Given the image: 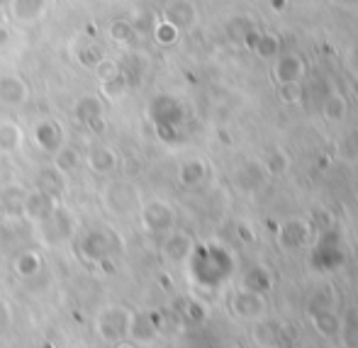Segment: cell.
Listing matches in <instances>:
<instances>
[{
  "label": "cell",
  "instance_id": "ffe728a7",
  "mask_svg": "<svg viewBox=\"0 0 358 348\" xmlns=\"http://www.w3.org/2000/svg\"><path fill=\"white\" fill-rule=\"evenodd\" d=\"M120 348H127V346H122V344H120Z\"/></svg>",
  "mask_w": 358,
  "mask_h": 348
},
{
  "label": "cell",
  "instance_id": "9c48e42d",
  "mask_svg": "<svg viewBox=\"0 0 358 348\" xmlns=\"http://www.w3.org/2000/svg\"><path fill=\"white\" fill-rule=\"evenodd\" d=\"M171 219H173V212L169 210V205L164 203H149L142 210V224L149 231H161V229H169Z\"/></svg>",
  "mask_w": 358,
  "mask_h": 348
},
{
  "label": "cell",
  "instance_id": "8fae6325",
  "mask_svg": "<svg viewBox=\"0 0 358 348\" xmlns=\"http://www.w3.org/2000/svg\"><path fill=\"white\" fill-rule=\"evenodd\" d=\"M64 188H66V175L59 173L54 166H49V168H44L42 173L37 175V190H42V193L52 195V198H62Z\"/></svg>",
  "mask_w": 358,
  "mask_h": 348
},
{
  "label": "cell",
  "instance_id": "2e32d148",
  "mask_svg": "<svg viewBox=\"0 0 358 348\" xmlns=\"http://www.w3.org/2000/svg\"><path fill=\"white\" fill-rule=\"evenodd\" d=\"M129 34H132V27H129L127 20H117V22H113V27H110V37L115 39V42H127Z\"/></svg>",
  "mask_w": 358,
  "mask_h": 348
},
{
  "label": "cell",
  "instance_id": "7a4b0ae2",
  "mask_svg": "<svg viewBox=\"0 0 358 348\" xmlns=\"http://www.w3.org/2000/svg\"><path fill=\"white\" fill-rule=\"evenodd\" d=\"M134 314L127 307L110 305L98 312L95 317V334L105 341V344H122L132 331Z\"/></svg>",
  "mask_w": 358,
  "mask_h": 348
},
{
  "label": "cell",
  "instance_id": "5bb4252c",
  "mask_svg": "<svg viewBox=\"0 0 358 348\" xmlns=\"http://www.w3.org/2000/svg\"><path fill=\"white\" fill-rule=\"evenodd\" d=\"M42 256L37 251H22V254L15 259V273L20 278H34V275L42 270Z\"/></svg>",
  "mask_w": 358,
  "mask_h": 348
},
{
  "label": "cell",
  "instance_id": "5b68a950",
  "mask_svg": "<svg viewBox=\"0 0 358 348\" xmlns=\"http://www.w3.org/2000/svg\"><path fill=\"white\" fill-rule=\"evenodd\" d=\"M34 144L39 146L42 151L47 154H57L64 144H66V134H64V127L57 122V119L47 117V119H39L34 124V132H32Z\"/></svg>",
  "mask_w": 358,
  "mask_h": 348
},
{
  "label": "cell",
  "instance_id": "8992f818",
  "mask_svg": "<svg viewBox=\"0 0 358 348\" xmlns=\"http://www.w3.org/2000/svg\"><path fill=\"white\" fill-rule=\"evenodd\" d=\"M83 164L88 166L93 173L98 175H110L120 168V156L115 149H110L108 144H95L88 149V154L83 156Z\"/></svg>",
  "mask_w": 358,
  "mask_h": 348
},
{
  "label": "cell",
  "instance_id": "ba28073f",
  "mask_svg": "<svg viewBox=\"0 0 358 348\" xmlns=\"http://www.w3.org/2000/svg\"><path fill=\"white\" fill-rule=\"evenodd\" d=\"M24 144V129L15 119H0V154H17Z\"/></svg>",
  "mask_w": 358,
  "mask_h": 348
},
{
  "label": "cell",
  "instance_id": "ac0fdd59",
  "mask_svg": "<svg viewBox=\"0 0 358 348\" xmlns=\"http://www.w3.org/2000/svg\"><path fill=\"white\" fill-rule=\"evenodd\" d=\"M10 321V310H8V302H0V326H5Z\"/></svg>",
  "mask_w": 358,
  "mask_h": 348
},
{
  "label": "cell",
  "instance_id": "6da1fadb",
  "mask_svg": "<svg viewBox=\"0 0 358 348\" xmlns=\"http://www.w3.org/2000/svg\"><path fill=\"white\" fill-rule=\"evenodd\" d=\"M34 226H37L39 241H42L44 246H62L78 234L80 224H78V219H76L73 212L59 203L57 210H54L47 219L39 222V224H34Z\"/></svg>",
  "mask_w": 358,
  "mask_h": 348
},
{
  "label": "cell",
  "instance_id": "4fadbf2b",
  "mask_svg": "<svg viewBox=\"0 0 358 348\" xmlns=\"http://www.w3.org/2000/svg\"><path fill=\"white\" fill-rule=\"evenodd\" d=\"M80 164H83V156H80V151L76 149V146L64 144L62 149L54 154V168H57L59 173H64V175L78 171Z\"/></svg>",
  "mask_w": 358,
  "mask_h": 348
},
{
  "label": "cell",
  "instance_id": "3957f363",
  "mask_svg": "<svg viewBox=\"0 0 358 348\" xmlns=\"http://www.w3.org/2000/svg\"><path fill=\"white\" fill-rule=\"evenodd\" d=\"M103 205L110 215L127 217L139 210V193L129 180H113L103 190Z\"/></svg>",
  "mask_w": 358,
  "mask_h": 348
},
{
  "label": "cell",
  "instance_id": "7c38bea8",
  "mask_svg": "<svg viewBox=\"0 0 358 348\" xmlns=\"http://www.w3.org/2000/svg\"><path fill=\"white\" fill-rule=\"evenodd\" d=\"M24 198H27V193H24L20 185H5V188L0 190V208L10 217H22Z\"/></svg>",
  "mask_w": 358,
  "mask_h": 348
},
{
  "label": "cell",
  "instance_id": "d6986e66",
  "mask_svg": "<svg viewBox=\"0 0 358 348\" xmlns=\"http://www.w3.org/2000/svg\"><path fill=\"white\" fill-rule=\"evenodd\" d=\"M0 22H5V17H3V10H0Z\"/></svg>",
  "mask_w": 358,
  "mask_h": 348
},
{
  "label": "cell",
  "instance_id": "9a60e30c",
  "mask_svg": "<svg viewBox=\"0 0 358 348\" xmlns=\"http://www.w3.org/2000/svg\"><path fill=\"white\" fill-rule=\"evenodd\" d=\"M93 73H95V78H98V83H105V80L115 78V75L120 73V66H117V61H113V59L103 57L93 66Z\"/></svg>",
  "mask_w": 358,
  "mask_h": 348
},
{
  "label": "cell",
  "instance_id": "277c9868",
  "mask_svg": "<svg viewBox=\"0 0 358 348\" xmlns=\"http://www.w3.org/2000/svg\"><path fill=\"white\" fill-rule=\"evenodd\" d=\"M29 103V85L20 73H0V108L17 110Z\"/></svg>",
  "mask_w": 358,
  "mask_h": 348
},
{
  "label": "cell",
  "instance_id": "30bf717a",
  "mask_svg": "<svg viewBox=\"0 0 358 348\" xmlns=\"http://www.w3.org/2000/svg\"><path fill=\"white\" fill-rule=\"evenodd\" d=\"M73 115L78 122L95 124L98 119H103V98H100V95H83V98L76 103Z\"/></svg>",
  "mask_w": 358,
  "mask_h": 348
},
{
  "label": "cell",
  "instance_id": "e0dca14e",
  "mask_svg": "<svg viewBox=\"0 0 358 348\" xmlns=\"http://www.w3.org/2000/svg\"><path fill=\"white\" fill-rule=\"evenodd\" d=\"M10 37H13V34H10V27L5 22H0V49H5L10 44Z\"/></svg>",
  "mask_w": 358,
  "mask_h": 348
},
{
  "label": "cell",
  "instance_id": "52a82bcc",
  "mask_svg": "<svg viewBox=\"0 0 358 348\" xmlns=\"http://www.w3.org/2000/svg\"><path fill=\"white\" fill-rule=\"evenodd\" d=\"M57 205H59V198H52V195L34 188L32 193H27V198H24L22 217H27L32 224H39V222H44L54 210H57Z\"/></svg>",
  "mask_w": 358,
  "mask_h": 348
}]
</instances>
